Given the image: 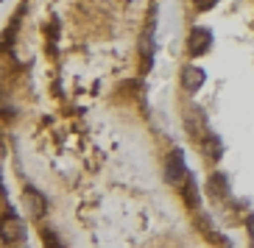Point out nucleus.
Returning a JSON list of instances; mask_svg holds the SVG:
<instances>
[{"label":"nucleus","instance_id":"obj_1","mask_svg":"<svg viewBox=\"0 0 254 248\" xmlns=\"http://www.w3.org/2000/svg\"><path fill=\"white\" fill-rule=\"evenodd\" d=\"M187 165H185V153H182L179 148H173L171 153H168V159H165V181L168 184H173V187H182L187 181Z\"/></svg>","mask_w":254,"mask_h":248},{"label":"nucleus","instance_id":"obj_2","mask_svg":"<svg viewBox=\"0 0 254 248\" xmlns=\"http://www.w3.org/2000/svg\"><path fill=\"white\" fill-rule=\"evenodd\" d=\"M209 48H212V31L201 28V25L190 31V37H187V53H190L193 59H198V56H204V53H209Z\"/></svg>","mask_w":254,"mask_h":248},{"label":"nucleus","instance_id":"obj_3","mask_svg":"<svg viewBox=\"0 0 254 248\" xmlns=\"http://www.w3.org/2000/svg\"><path fill=\"white\" fill-rule=\"evenodd\" d=\"M179 81H182V90L193 95V92H198V90L204 87V81H207V73H204L201 67H195V64H182Z\"/></svg>","mask_w":254,"mask_h":248},{"label":"nucleus","instance_id":"obj_4","mask_svg":"<svg viewBox=\"0 0 254 248\" xmlns=\"http://www.w3.org/2000/svg\"><path fill=\"white\" fill-rule=\"evenodd\" d=\"M25 234H28V229L17 215H8V218L0 220V240L3 243H20L25 240Z\"/></svg>","mask_w":254,"mask_h":248},{"label":"nucleus","instance_id":"obj_5","mask_svg":"<svg viewBox=\"0 0 254 248\" xmlns=\"http://www.w3.org/2000/svg\"><path fill=\"white\" fill-rule=\"evenodd\" d=\"M23 203H25V212H28V218L39 220L42 215L48 212V203H45V196L37 193L34 187H25L23 190Z\"/></svg>","mask_w":254,"mask_h":248},{"label":"nucleus","instance_id":"obj_6","mask_svg":"<svg viewBox=\"0 0 254 248\" xmlns=\"http://www.w3.org/2000/svg\"><path fill=\"white\" fill-rule=\"evenodd\" d=\"M201 153L207 159H212V162H218L221 159V153H224V145H221V137L218 134H207L201 143Z\"/></svg>","mask_w":254,"mask_h":248},{"label":"nucleus","instance_id":"obj_7","mask_svg":"<svg viewBox=\"0 0 254 248\" xmlns=\"http://www.w3.org/2000/svg\"><path fill=\"white\" fill-rule=\"evenodd\" d=\"M215 3H218V0H195V6H198V8H212Z\"/></svg>","mask_w":254,"mask_h":248},{"label":"nucleus","instance_id":"obj_8","mask_svg":"<svg viewBox=\"0 0 254 248\" xmlns=\"http://www.w3.org/2000/svg\"><path fill=\"white\" fill-rule=\"evenodd\" d=\"M249 232H252V237H254V215L249 218Z\"/></svg>","mask_w":254,"mask_h":248},{"label":"nucleus","instance_id":"obj_9","mask_svg":"<svg viewBox=\"0 0 254 248\" xmlns=\"http://www.w3.org/2000/svg\"><path fill=\"white\" fill-rule=\"evenodd\" d=\"M252 248H254V246H252Z\"/></svg>","mask_w":254,"mask_h":248}]
</instances>
